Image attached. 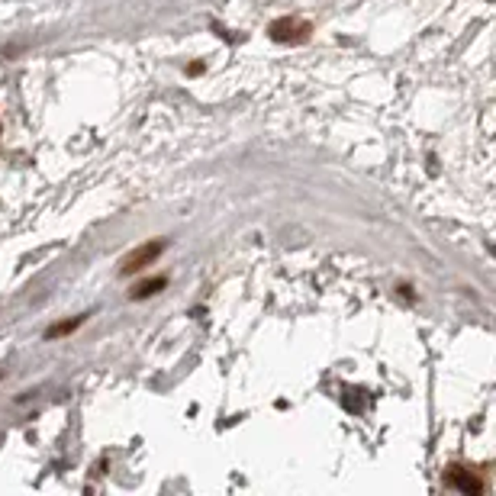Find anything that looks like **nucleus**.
<instances>
[{"label":"nucleus","mask_w":496,"mask_h":496,"mask_svg":"<svg viewBox=\"0 0 496 496\" xmlns=\"http://www.w3.org/2000/svg\"><path fill=\"white\" fill-rule=\"evenodd\" d=\"M165 252H168V239H148V242H142L139 248H132V252L120 261V277H132L136 271H146V267L155 265Z\"/></svg>","instance_id":"1"},{"label":"nucleus","mask_w":496,"mask_h":496,"mask_svg":"<svg viewBox=\"0 0 496 496\" xmlns=\"http://www.w3.org/2000/svg\"><path fill=\"white\" fill-rule=\"evenodd\" d=\"M310 32H313V26L306 23V20H297V16H281V20L271 23L267 36L274 39V42H291V46H297V42H306V39H310Z\"/></svg>","instance_id":"2"},{"label":"nucleus","mask_w":496,"mask_h":496,"mask_svg":"<svg viewBox=\"0 0 496 496\" xmlns=\"http://www.w3.org/2000/svg\"><path fill=\"white\" fill-rule=\"evenodd\" d=\"M445 483H448V487H454L458 493H464V496H481L483 493V481L471 471V467L451 464L448 473H445Z\"/></svg>","instance_id":"3"},{"label":"nucleus","mask_w":496,"mask_h":496,"mask_svg":"<svg viewBox=\"0 0 496 496\" xmlns=\"http://www.w3.org/2000/svg\"><path fill=\"white\" fill-rule=\"evenodd\" d=\"M84 322H87L84 313H81V316H71V319H65V322H55V326L46 329V342H55V338L71 336V332H77V329L84 326Z\"/></svg>","instance_id":"4"},{"label":"nucleus","mask_w":496,"mask_h":496,"mask_svg":"<svg viewBox=\"0 0 496 496\" xmlns=\"http://www.w3.org/2000/svg\"><path fill=\"white\" fill-rule=\"evenodd\" d=\"M165 287H168V277L158 274V277H148V281H142L136 291H129V297L132 300H148V297H155V293H161Z\"/></svg>","instance_id":"5"},{"label":"nucleus","mask_w":496,"mask_h":496,"mask_svg":"<svg viewBox=\"0 0 496 496\" xmlns=\"http://www.w3.org/2000/svg\"><path fill=\"white\" fill-rule=\"evenodd\" d=\"M0 136H4V129H0Z\"/></svg>","instance_id":"6"}]
</instances>
